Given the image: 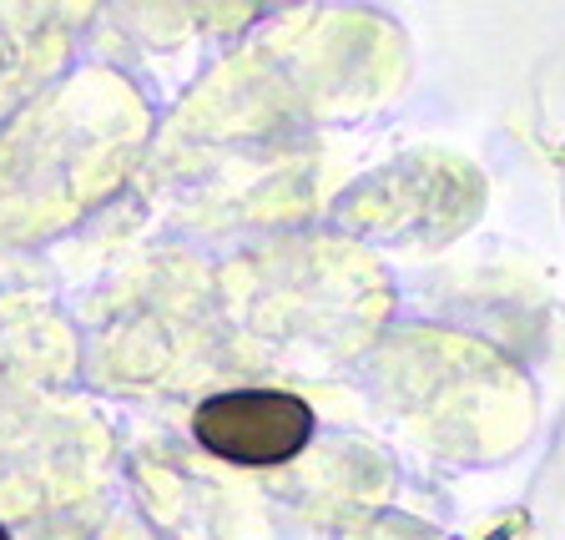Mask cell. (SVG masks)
Returning a JSON list of instances; mask_svg holds the SVG:
<instances>
[{"instance_id":"1","label":"cell","mask_w":565,"mask_h":540,"mask_svg":"<svg viewBox=\"0 0 565 540\" xmlns=\"http://www.w3.org/2000/svg\"><path fill=\"white\" fill-rule=\"evenodd\" d=\"M192 435L233 465H282L313 440V410L288 389H227L198 404Z\"/></svg>"},{"instance_id":"2","label":"cell","mask_w":565,"mask_h":540,"mask_svg":"<svg viewBox=\"0 0 565 540\" xmlns=\"http://www.w3.org/2000/svg\"><path fill=\"white\" fill-rule=\"evenodd\" d=\"M0 540H11V536H6V530H0Z\"/></svg>"}]
</instances>
